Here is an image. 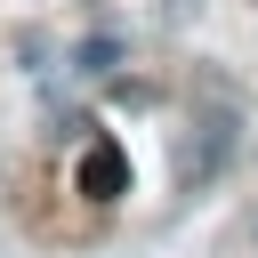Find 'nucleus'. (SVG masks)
Returning <instances> with one entry per match:
<instances>
[{
  "label": "nucleus",
  "instance_id": "1",
  "mask_svg": "<svg viewBox=\"0 0 258 258\" xmlns=\"http://www.w3.org/2000/svg\"><path fill=\"white\" fill-rule=\"evenodd\" d=\"M234 145H242L234 113H194V121H185V137H177V185H185V194H202V185L234 161Z\"/></svg>",
  "mask_w": 258,
  "mask_h": 258
},
{
  "label": "nucleus",
  "instance_id": "2",
  "mask_svg": "<svg viewBox=\"0 0 258 258\" xmlns=\"http://www.w3.org/2000/svg\"><path fill=\"white\" fill-rule=\"evenodd\" d=\"M81 194H89V202H121V194H129V153H121L113 137H97V145L81 153Z\"/></svg>",
  "mask_w": 258,
  "mask_h": 258
},
{
  "label": "nucleus",
  "instance_id": "3",
  "mask_svg": "<svg viewBox=\"0 0 258 258\" xmlns=\"http://www.w3.org/2000/svg\"><path fill=\"white\" fill-rule=\"evenodd\" d=\"M121 64V40L105 32V40H81V73H113Z\"/></svg>",
  "mask_w": 258,
  "mask_h": 258
}]
</instances>
